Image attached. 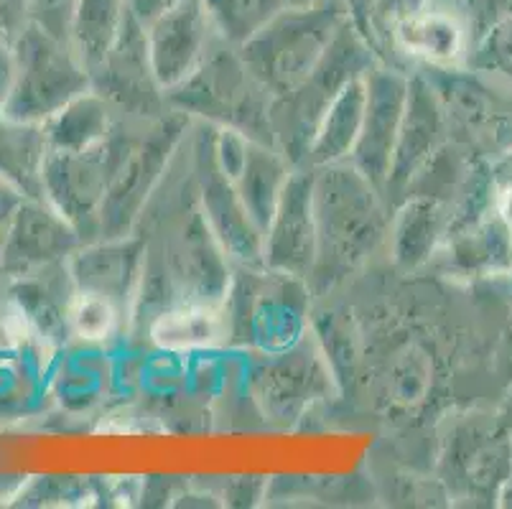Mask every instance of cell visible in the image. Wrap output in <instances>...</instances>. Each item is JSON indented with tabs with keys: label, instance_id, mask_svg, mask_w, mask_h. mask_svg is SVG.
Listing matches in <instances>:
<instances>
[{
	"label": "cell",
	"instance_id": "1",
	"mask_svg": "<svg viewBox=\"0 0 512 509\" xmlns=\"http://www.w3.org/2000/svg\"><path fill=\"white\" fill-rule=\"evenodd\" d=\"M375 59L377 56L357 34L355 26L344 21L309 77L286 95L273 97V146L291 166H306L316 130L332 102L352 79L365 77Z\"/></svg>",
	"mask_w": 512,
	"mask_h": 509
},
{
	"label": "cell",
	"instance_id": "2",
	"mask_svg": "<svg viewBox=\"0 0 512 509\" xmlns=\"http://www.w3.org/2000/svg\"><path fill=\"white\" fill-rule=\"evenodd\" d=\"M316 263L311 275L321 280L339 278L355 268L383 237V209L377 204L375 184L355 166H324L314 176Z\"/></svg>",
	"mask_w": 512,
	"mask_h": 509
},
{
	"label": "cell",
	"instance_id": "3",
	"mask_svg": "<svg viewBox=\"0 0 512 509\" xmlns=\"http://www.w3.org/2000/svg\"><path fill=\"white\" fill-rule=\"evenodd\" d=\"M344 21L347 11L337 0L286 6L237 51L265 90L281 97L309 77Z\"/></svg>",
	"mask_w": 512,
	"mask_h": 509
},
{
	"label": "cell",
	"instance_id": "4",
	"mask_svg": "<svg viewBox=\"0 0 512 509\" xmlns=\"http://www.w3.org/2000/svg\"><path fill=\"white\" fill-rule=\"evenodd\" d=\"M166 102L181 112L222 123L255 143L273 146V95L250 74L240 51L214 49L192 77L166 92Z\"/></svg>",
	"mask_w": 512,
	"mask_h": 509
},
{
	"label": "cell",
	"instance_id": "5",
	"mask_svg": "<svg viewBox=\"0 0 512 509\" xmlns=\"http://www.w3.org/2000/svg\"><path fill=\"white\" fill-rule=\"evenodd\" d=\"M153 74L164 95L192 77L212 54V41L220 39L212 26L204 0H181L146 26Z\"/></svg>",
	"mask_w": 512,
	"mask_h": 509
},
{
	"label": "cell",
	"instance_id": "6",
	"mask_svg": "<svg viewBox=\"0 0 512 509\" xmlns=\"http://www.w3.org/2000/svg\"><path fill=\"white\" fill-rule=\"evenodd\" d=\"M97 84L107 105H115L136 118L158 115L166 105L161 84L153 74L146 26L128 11L123 28L105 62L95 69Z\"/></svg>",
	"mask_w": 512,
	"mask_h": 509
},
{
	"label": "cell",
	"instance_id": "7",
	"mask_svg": "<svg viewBox=\"0 0 512 509\" xmlns=\"http://www.w3.org/2000/svg\"><path fill=\"white\" fill-rule=\"evenodd\" d=\"M263 255L271 268L306 278L316 263L314 174L301 168L288 176L278 207L263 237Z\"/></svg>",
	"mask_w": 512,
	"mask_h": 509
},
{
	"label": "cell",
	"instance_id": "8",
	"mask_svg": "<svg viewBox=\"0 0 512 509\" xmlns=\"http://www.w3.org/2000/svg\"><path fill=\"white\" fill-rule=\"evenodd\" d=\"M367 82V105L362 120L360 138L352 151V166L370 184L385 186L393 166L395 140H398L400 120L406 110L408 82L393 69H370Z\"/></svg>",
	"mask_w": 512,
	"mask_h": 509
},
{
	"label": "cell",
	"instance_id": "9",
	"mask_svg": "<svg viewBox=\"0 0 512 509\" xmlns=\"http://www.w3.org/2000/svg\"><path fill=\"white\" fill-rule=\"evenodd\" d=\"M431 87L416 77L408 82L406 110L400 120L398 140H395L393 166H390L388 189H406L416 179L439 148L441 133H444V112H441L439 100L431 95Z\"/></svg>",
	"mask_w": 512,
	"mask_h": 509
},
{
	"label": "cell",
	"instance_id": "10",
	"mask_svg": "<svg viewBox=\"0 0 512 509\" xmlns=\"http://www.w3.org/2000/svg\"><path fill=\"white\" fill-rule=\"evenodd\" d=\"M166 156H169L166 128H158L151 138L138 146L125 143L113 179L107 186L105 202H102V219H105L107 232L120 235L125 224L136 217L143 196L158 179V171L164 168Z\"/></svg>",
	"mask_w": 512,
	"mask_h": 509
},
{
	"label": "cell",
	"instance_id": "11",
	"mask_svg": "<svg viewBox=\"0 0 512 509\" xmlns=\"http://www.w3.org/2000/svg\"><path fill=\"white\" fill-rule=\"evenodd\" d=\"M367 77V74H365ZM365 77H357L339 92L337 100L327 110L321 120L319 130L314 135V143L306 156V166L324 168L342 163L344 158L352 156L360 138L362 120H365L367 105V82Z\"/></svg>",
	"mask_w": 512,
	"mask_h": 509
},
{
	"label": "cell",
	"instance_id": "12",
	"mask_svg": "<svg viewBox=\"0 0 512 509\" xmlns=\"http://www.w3.org/2000/svg\"><path fill=\"white\" fill-rule=\"evenodd\" d=\"M288 166L291 163L283 158V153L276 146H265V143L250 140L240 174L232 181L242 204L248 209L250 219L263 235L268 230V224H271L273 212H276L283 186L291 176Z\"/></svg>",
	"mask_w": 512,
	"mask_h": 509
},
{
	"label": "cell",
	"instance_id": "13",
	"mask_svg": "<svg viewBox=\"0 0 512 509\" xmlns=\"http://www.w3.org/2000/svg\"><path fill=\"white\" fill-rule=\"evenodd\" d=\"M467 28L444 11H434L428 6L413 13L395 28V46L398 54H408L411 59H421L436 67H449L467 46Z\"/></svg>",
	"mask_w": 512,
	"mask_h": 509
},
{
	"label": "cell",
	"instance_id": "14",
	"mask_svg": "<svg viewBox=\"0 0 512 509\" xmlns=\"http://www.w3.org/2000/svg\"><path fill=\"white\" fill-rule=\"evenodd\" d=\"M428 8V0H344L347 21L383 62L398 56L395 28L413 13Z\"/></svg>",
	"mask_w": 512,
	"mask_h": 509
},
{
	"label": "cell",
	"instance_id": "15",
	"mask_svg": "<svg viewBox=\"0 0 512 509\" xmlns=\"http://www.w3.org/2000/svg\"><path fill=\"white\" fill-rule=\"evenodd\" d=\"M128 16V0H77L74 6V39L79 56L90 72L105 62Z\"/></svg>",
	"mask_w": 512,
	"mask_h": 509
},
{
	"label": "cell",
	"instance_id": "16",
	"mask_svg": "<svg viewBox=\"0 0 512 509\" xmlns=\"http://www.w3.org/2000/svg\"><path fill=\"white\" fill-rule=\"evenodd\" d=\"M441 227H444V207L436 199L431 196H416L413 202L408 199L395 222V260L403 268H416L428 260L441 235Z\"/></svg>",
	"mask_w": 512,
	"mask_h": 509
},
{
	"label": "cell",
	"instance_id": "17",
	"mask_svg": "<svg viewBox=\"0 0 512 509\" xmlns=\"http://www.w3.org/2000/svg\"><path fill=\"white\" fill-rule=\"evenodd\" d=\"M225 331V316L204 301L181 303L153 324V339L166 349H192L214 344Z\"/></svg>",
	"mask_w": 512,
	"mask_h": 509
},
{
	"label": "cell",
	"instance_id": "18",
	"mask_svg": "<svg viewBox=\"0 0 512 509\" xmlns=\"http://www.w3.org/2000/svg\"><path fill=\"white\" fill-rule=\"evenodd\" d=\"M204 6L217 36L240 49L288 6V0H204Z\"/></svg>",
	"mask_w": 512,
	"mask_h": 509
},
{
	"label": "cell",
	"instance_id": "19",
	"mask_svg": "<svg viewBox=\"0 0 512 509\" xmlns=\"http://www.w3.org/2000/svg\"><path fill=\"white\" fill-rule=\"evenodd\" d=\"M69 321L82 339H105L118 326V306L100 293L82 291L69 308Z\"/></svg>",
	"mask_w": 512,
	"mask_h": 509
},
{
	"label": "cell",
	"instance_id": "20",
	"mask_svg": "<svg viewBox=\"0 0 512 509\" xmlns=\"http://www.w3.org/2000/svg\"><path fill=\"white\" fill-rule=\"evenodd\" d=\"M472 51L469 64L477 72H495L512 79V13L495 28H490L482 39L474 41Z\"/></svg>",
	"mask_w": 512,
	"mask_h": 509
},
{
	"label": "cell",
	"instance_id": "21",
	"mask_svg": "<svg viewBox=\"0 0 512 509\" xmlns=\"http://www.w3.org/2000/svg\"><path fill=\"white\" fill-rule=\"evenodd\" d=\"M467 39L479 41L490 28L512 13V0H462Z\"/></svg>",
	"mask_w": 512,
	"mask_h": 509
},
{
	"label": "cell",
	"instance_id": "22",
	"mask_svg": "<svg viewBox=\"0 0 512 509\" xmlns=\"http://www.w3.org/2000/svg\"><path fill=\"white\" fill-rule=\"evenodd\" d=\"M179 3L181 0H128V11L133 13L143 26H148L153 18H158L161 13L169 11V8L179 6Z\"/></svg>",
	"mask_w": 512,
	"mask_h": 509
},
{
	"label": "cell",
	"instance_id": "23",
	"mask_svg": "<svg viewBox=\"0 0 512 509\" xmlns=\"http://www.w3.org/2000/svg\"><path fill=\"white\" fill-rule=\"evenodd\" d=\"M497 217L512 232V186L502 189L500 196H497Z\"/></svg>",
	"mask_w": 512,
	"mask_h": 509
},
{
	"label": "cell",
	"instance_id": "24",
	"mask_svg": "<svg viewBox=\"0 0 512 509\" xmlns=\"http://www.w3.org/2000/svg\"><path fill=\"white\" fill-rule=\"evenodd\" d=\"M304 3H311V0H288V6H304Z\"/></svg>",
	"mask_w": 512,
	"mask_h": 509
}]
</instances>
